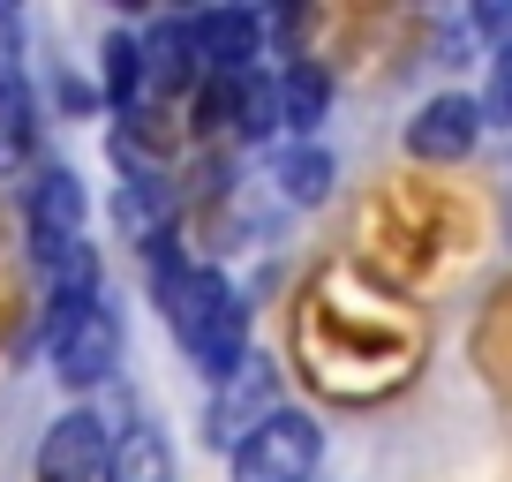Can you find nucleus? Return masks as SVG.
I'll return each instance as SVG.
<instances>
[{
	"label": "nucleus",
	"mask_w": 512,
	"mask_h": 482,
	"mask_svg": "<svg viewBox=\"0 0 512 482\" xmlns=\"http://www.w3.org/2000/svg\"><path fill=\"white\" fill-rule=\"evenodd\" d=\"M159 302H166V317H174L181 354H189L211 385H219L241 354H249V302H241V294L226 287L211 264H189V272H181Z\"/></svg>",
	"instance_id": "1"
},
{
	"label": "nucleus",
	"mask_w": 512,
	"mask_h": 482,
	"mask_svg": "<svg viewBox=\"0 0 512 482\" xmlns=\"http://www.w3.org/2000/svg\"><path fill=\"white\" fill-rule=\"evenodd\" d=\"M317 422L294 415V407H279V415H264L249 437L234 445V482H309L317 475Z\"/></svg>",
	"instance_id": "2"
},
{
	"label": "nucleus",
	"mask_w": 512,
	"mask_h": 482,
	"mask_svg": "<svg viewBox=\"0 0 512 482\" xmlns=\"http://www.w3.org/2000/svg\"><path fill=\"white\" fill-rule=\"evenodd\" d=\"M53 354V377H61L68 392H91L113 377V362H121V317H113V302L98 294L91 309H76V317L61 324V332L46 339Z\"/></svg>",
	"instance_id": "3"
},
{
	"label": "nucleus",
	"mask_w": 512,
	"mask_h": 482,
	"mask_svg": "<svg viewBox=\"0 0 512 482\" xmlns=\"http://www.w3.org/2000/svg\"><path fill=\"white\" fill-rule=\"evenodd\" d=\"M264 415H279V362H264V354H241L234 370L219 377V392H211V445H241V437L256 430Z\"/></svg>",
	"instance_id": "4"
},
{
	"label": "nucleus",
	"mask_w": 512,
	"mask_h": 482,
	"mask_svg": "<svg viewBox=\"0 0 512 482\" xmlns=\"http://www.w3.org/2000/svg\"><path fill=\"white\" fill-rule=\"evenodd\" d=\"M256 31H264V23H256L249 8H204V16H181V38H189L196 76H219V83L256 76Z\"/></svg>",
	"instance_id": "5"
},
{
	"label": "nucleus",
	"mask_w": 512,
	"mask_h": 482,
	"mask_svg": "<svg viewBox=\"0 0 512 482\" xmlns=\"http://www.w3.org/2000/svg\"><path fill=\"white\" fill-rule=\"evenodd\" d=\"M83 181L68 174V166H31V181H23V226H31V257H46V249H68V241H83Z\"/></svg>",
	"instance_id": "6"
},
{
	"label": "nucleus",
	"mask_w": 512,
	"mask_h": 482,
	"mask_svg": "<svg viewBox=\"0 0 512 482\" xmlns=\"http://www.w3.org/2000/svg\"><path fill=\"white\" fill-rule=\"evenodd\" d=\"M475 144H482V113H475V98H467V91L422 98V113L407 121V151L430 159V166H460Z\"/></svg>",
	"instance_id": "7"
},
{
	"label": "nucleus",
	"mask_w": 512,
	"mask_h": 482,
	"mask_svg": "<svg viewBox=\"0 0 512 482\" xmlns=\"http://www.w3.org/2000/svg\"><path fill=\"white\" fill-rule=\"evenodd\" d=\"M106 422L91 407H68L46 437H38V482H98L106 475Z\"/></svg>",
	"instance_id": "8"
},
{
	"label": "nucleus",
	"mask_w": 512,
	"mask_h": 482,
	"mask_svg": "<svg viewBox=\"0 0 512 482\" xmlns=\"http://www.w3.org/2000/svg\"><path fill=\"white\" fill-rule=\"evenodd\" d=\"M31 159V76H23V23L0 8V174Z\"/></svg>",
	"instance_id": "9"
},
{
	"label": "nucleus",
	"mask_w": 512,
	"mask_h": 482,
	"mask_svg": "<svg viewBox=\"0 0 512 482\" xmlns=\"http://www.w3.org/2000/svg\"><path fill=\"white\" fill-rule=\"evenodd\" d=\"M272 113L287 136H309L332 113V76H324L317 61H279L272 68Z\"/></svg>",
	"instance_id": "10"
},
{
	"label": "nucleus",
	"mask_w": 512,
	"mask_h": 482,
	"mask_svg": "<svg viewBox=\"0 0 512 482\" xmlns=\"http://www.w3.org/2000/svg\"><path fill=\"white\" fill-rule=\"evenodd\" d=\"M332 181H339V166H332V151H324V144H287L272 159V196H279V204H294V211L324 204Z\"/></svg>",
	"instance_id": "11"
},
{
	"label": "nucleus",
	"mask_w": 512,
	"mask_h": 482,
	"mask_svg": "<svg viewBox=\"0 0 512 482\" xmlns=\"http://www.w3.org/2000/svg\"><path fill=\"white\" fill-rule=\"evenodd\" d=\"M98 482H174V452H166V437L151 422H136V430H121L106 445V475Z\"/></svg>",
	"instance_id": "12"
},
{
	"label": "nucleus",
	"mask_w": 512,
	"mask_h": 482,
	"mask_svg": "<svg viewBox=\"0 0 512 482\" xmlns=\"http://www.w3.org/2000/svg\"><path fill=\"white\" fill-rule=\"evenodd\" d=\"M136 53H144V91L151 98H181L189 83H204V76H196V61H189L181 23H159L151 38H136Z\"/></svg>",
	"instance_id": "13"
},
{
	"label": "nucleus",
	"mask_w": 512,
	"mask_h": 482,
	"mask_svg": "<svg viewBox=\"0 0 512 482\" xmlns=\"http://www.w3.org/2000/svg\"><path fill=\"white\" fill-rule=\"evenodd\" d=\"M98 68H106V98H113L121 113H136V98H144V53H136V38L113 31V38H106V61H98Z\"/></svg>",
	"instance_id": "14"
},
{
	"label": "nucleus",
	"mask_w": 512,
	"mask_h": 482,
	"mask_svg": "<svg viewBox=\"0 0 512 482\" xmlns=\"http://www.w3.org/2000/svg\"><path fill=\"white\" fill-rule=\"evenodd\" d=\"M475 113H482V129H505L512 136V38L490 53V83H482Z\"/></svg>",
	"instance_id": "15"
}]
</instances>
